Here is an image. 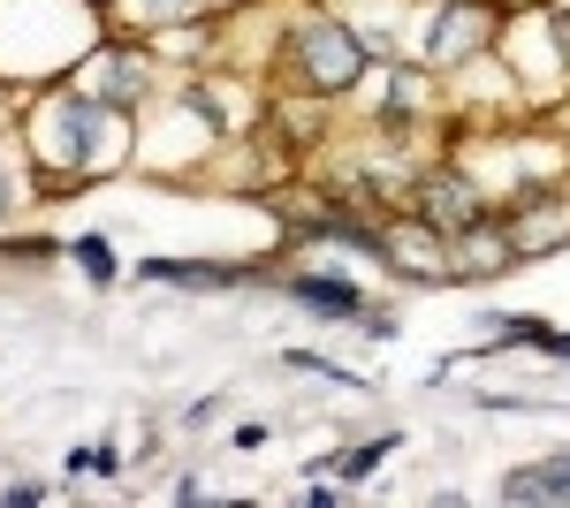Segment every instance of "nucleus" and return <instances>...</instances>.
<instances>
[{
  "label": "nucleus",
  "instance_id": "nucleus-13",
  "mask_svg": "<svg viewBox=\"0 0 570 508\" xmlns=\"http://www.w3.org/2000/svg\"><path fill=\"white\" fill-rule=\"evenodd\" d=\"M91 8H115V0H91Z\"/></svg>",
  "mask_w": 570,
  "mask_h": 508
},
{
  "label": "nucleus",
  "instance_id": "nucleus-11",
  "mask_svg": "<svg viewBox=\"0 0 570 508\" xmlns=\"http://www.w3.org/2000/svg\"><path fill=\"white\" fill-rule=\"evenodd\" d=\"M130 16L145 31H160V23H176V16H198V0H130Z\"/></svg>",
  "mask_w": 570,
  "mask_h": 508
},
{
  "label": "nucleus",
  "instance_id": "nucleus-1",
  "mask_svg": "<svg viewBox=\"0 0 570 508\" xmlns=\"http://www.w3.org/2000/svg\"><path fill=\"white\" fill-rule=\"evenodd\" d=\"M115 114H122V107L91 99L85 84L61 91V99H46L39 114H31V152H39L46 168H61V175L107 168V160L122 152V129H115Z\"/></svg>",
  "mask_w": 570,
  "mask_h": 508
},
{
  "label": "nucleus",
  "instance_id": "nucleus-4",
  "mask_svg": "<svg viewBox=\"0 0 570 508\" xmlns=\"http://www.w3.org/2000/svg\"><path fill=\"white\" fill-rule=\"evenodd\" d=\"M419 220H434L441 236H464L472 220H487V198L464 175H426V182H419Z\"/></svg>",
  "mask_w": 570,
  "mask_h": 508
},
{
  "label": "nucleus",
  "instance_id": "nucleus-6",
  "mask_svg": "<svg viewBox=\"0 0 570 508\" xmlns=\"http://www.w3.org/2000/svg\"><path fill=\"white\" fill-rule=\"evenodd\" d=\"M487 31H494V8H441L434 16V39L419 46V53H434V61H464V53H480L487 46Z\"/></svg>",
  "mask_w": 570,
  "mask_h": 508
},
{
  "label": "nucleus",
  "instance_id": "nucleus-2",
  "mask_svg": "<svg viewBox=\"0 0 570 508\" xmlns=\"http://www.w3.org/2000/svg\"><path fill=\"white\" fill-rule=\"evenodd\" d=\"M289 61H297V77H305L312 91H351L357 77H365V39H357L351 23H335V16H312V23H297L289 31Z\"/></svg>",
  "mask_w": 570,
  "mask_h": 508
},
{
  "label": "nucleus",
  "instance_id": "nucleus-12",
  "mask_svg": "<svg viewBox=\"0 0 570 508\" xmlns=\"http://www.w3.org/2000/svg\"><path fill=\"white\" fill-rule=\"evenodd\" d=\"M69 251L85 258V266H91V273H99V281H115V258H107V243H99V236H77Z\"/></svg>",
  "mask_w": 570,
  "mask_h": 508
},
{
  "label": "nucleus",
  "instance_id": "nucleus-5",
  "mask_svg": "<svg viewBox=\"0 0 570 508\" xmlns=\"http://www.w3.org/2000/svg\"><path fill=\"white\" fill-rule=\"evenodd\" d=\"M449 251H456V281H494L502 266H518L510 228H494V220H472L464 236H449Z\"/></svg>",
  "mask_w": 570,
  "mask_h": 508
},
{
  "label": "nucleus",
  "instance_id": "nucleus-10",
  "mask_svg": "<svg viewBox=\"0 0 570 508\" xmlns=\"http://www.w3.org/2000/svg\"><path fill=\"white\" fill-rule=\"evenodd\" d=\"M389 464V440H365V448H351V456H335V464H320L312 478H365V470Z\"/></svg>",
  "mask_w": 570,
  "mask_h": 508
},
{
  "label": "nucleus",
  "instance_id": "nucleus-9",
  "mask_svg": "<svg viewBox=\"0 0 570 508\" xmlns=\"http://www.w3.org/2000/svg\"><path fill=\"white\" fill-rule=\"evenodd\" d=\"M510 243H518V258L556 251V243H570V212L556 206V198H540L532 212H518V220H510Z\"/></svg>",
  "mask_w": 570,
  "mask_h": 508
},
{
  "label": "nucleus",
  "instance_id": "nucleus-3",
  "mask_svg": "<svg viewBox=\"0 0 570 508\" xmlns=\"http://www.w3.org/2000/svg\"><path fill=\"white\" fill-rule=\"evenodd\" d=\"M381 266H395L403 281H456V251H449V236H441L434 220H403V228H389Z\"/></svg>",
  "mask_w": 570,
  "mask_h": 508
},
{
  "label": "nucleus",
  "instance_id": "nucleus-7",
  "mask_svg": "<svg viewBox=\"0 0 570 508\" xmlns=\"http://www.w3.org/2000/svg\"><path fill=\"white\" fill-rule=\"evenodd\" d=\"M289 297L305 303V311H320V319H365V297L343 273H289Z\"/></svg>",
  "mask_w": 570,
  "mask_h": 508
},
{
  "label": "nucleus",
  "instance_id": "nucleus-8",
  "mask_svg": "<svg viewBox=\"0 0 570 508\" xmlns=\"http://www.w3.org/2000/svg\"><path fill=\"white\" fill-rule=\"evenodd\" d=\"M502 501H570V456H548V464H525V470H510L502 478Z\"/></svg>",
  "mask_w": 570,
  "mask_h": 508
}]
</instances>
